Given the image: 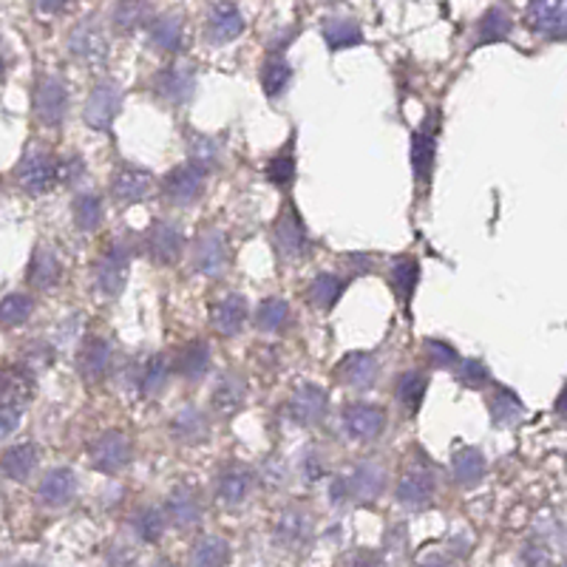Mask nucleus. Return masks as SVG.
<instances>
[{
    "label": "nucleus",
    "mask_w": 567,
    "mask_h": 567,
    "mask_svg": "<svg viewBox=\"0 0 567 567\" xmlns=\"http://www.w3.org/2000/svg\"><path fill=\"white\" fill-rule=\"evenodd\" d=\"M120 105H123V89H120V83H114V80H100L94 85V91L89 94V100H85V125L94 131H109Z\"/></svg>",
    "instance_id": "1"
},
{
    "label": "nucleus",
    "mask_w": 567,
    "mask_h": 567,
    "mask_svg": "<svg viewBox=\"0 0 567 567\" xmlns=\"http://www.w3.org/2000/svg\"><path fill=\"white\" fill-rule=\"evenodd\" d=\"M91 465L103 474H116L123 471L131 460V443L123 432H105L89 449Z\"/></svg>",
    "instance_id": "2"
},
{
    "label": "nucleus",
    "mask_w": 567,
    "mask_h": 567,
    "mask_svg": "<svg viewBox=\"0 0 567 567\" xmlns=\"http://www.w3.org/2000/svg\"><path fill=\"white\" fill-rule=\"evenodd\" d=\"M128 267H131V258L123 247H109V250L100 256L97 267H94V281H97L100 292L109 298L120 296L128 281Z\"/></svg>",
    "instance_id": "3"
},
{
    "label": "nucleus",
    "mask_w": 567,
    "mask_h": 567,
    "mask_svg": "<svg viewBox=\"0 0 567 567\" xmlns=\"http://www.w3.org/2000/svg\"><path fill=\"white\" fill-rule=\"evenodd\" d=\"M69 109V91L60 78H43L34 91V114L43 125H60Z\"/></svg>",
    "instance_id": "4"
},
{
    "label": "nucleus",
    "mask_w": 567,
    "mask_h": 567,
    "mask_svg": "<svg viewBox=\"0 0 567 567\" xmlns=\"http://www.w3.org/2000/svg\"><path fill=\"white\" fill-rule=\"evenodd\" d=\"M162 187L174 205H194L202 196V187H205V171H199L196 165H179L165 176Z\"/></svg>",
    "instance_id": "5"
},
{
    "label": "nucleus",
    "mask_w": 567,
    "mask_h": 567,
    "mask_svg": "<svg viewBox=\"0 0 567 567\" xmlns=\"http://www.w3.org/2000/svg\"><path fill=\"white\" fill-rule=\"evenodd\" d=\"M18 182L27 194H45L58 182V162L45 154H29L20 162Z\"/></svg>",
    "instance_id": "6"
},
{
    "label": "nucleus",
    "mask_w": 567,
    "mask_h": 567,
    "mask_svg": "<svg viewBox=\"0 0 567 567\" xmlns=\"http://www.w3.org/2000/svg\"><path fill=\"white\" fill-rule=\"evenodd\" d=\"M196 91V74L190 65H171L156 78V94H159L165 103L182 105L194 97Z\"/></svg>",
    "instance_id": "7"
},
{
    "label": "nucleus",
    "mask_w": 567,
    "mask_h": 567,
    "mask_svg": "<svg viewBox=\"0 0 567 567\" xmlns=\"http://www.w3.org/2000/svg\"><path fill=\"white\" fill-rule=\"evenodd\" d=\"M383 480H386V474H383L381 465L361 463L352 474H349V477H341V483H343V491H347V496H352V499H358V503H372V499L381 496Z\"/></svg>",
    "instance_id": "8"
},
{
    "label": "nucleus",
    "mask_w": 567,
    "mask_h": 567,
    "mask_svg": "<svg viewBox=\"0 0 567 567\" xmlns=\"http://www.w3.org/2000/svg\"><path fill=\"white\" fill-rule=\"evenodd\" d=\"M386 425V414L378 406H367V403H358V406H349L343 412V429L352 440H374L383 432Z\"/></svg>",
    "instance_id": "9"
},
{
    "label": "nucleus",
    "mask_w": 567,
    "mask_h": 567,
    "mask_svg": "<svg viewBox=\"0 0 567 567\" xmlns=\"http://www.w3.org/2000/svg\"><path fill=\"white\" fill-rule=\"evenodd\" d=\"M327 409H329L327 392H323L321 386H312V383H307V386L298 389L296 398H292V403H290L292 420L301 425L321 423V420L327 417Z\"/></svg>",
    "instance_id": "10"
},
{
    "label": "nucleus",
    "mask_w": 567,
    "mask_h": 567,
    "mask_svg": "<svg viewBox=\"0 0 567 567\" xmlns=\"http://www.w3.org/2000/svg\"><path fill=\"white\" fill-rule=\"evenodd\" d=\"M528 20L536 32L559 40L565 38V0H530Z\"/></svg>",
    "instance_id": "11"
},
{
    "label": "nucleus",
    "mask_w": 567,
    "mask_h": 567,
    "mask_svg": "<svg viewBox=\"0 0 567 567\" xmlns=\"http://www.w3.org/2000/svg\"><path fill=\"white\" fill-rule=\"evenodd\" d=\"M227 265V245L225 236L219 230L205 233L199 241H196L194 250V267L202 276H219Z\"/></svg>",
    "instance_id": "12"
},
{
    "label": "nucleus",
    "mask_w": 567,
    "mask_h": 567,
    "mask_svg": "<svg viewBox=\"0 0 567 567\" xmlns=\"http://www.w3.org/2000/svg\"><path fill=\"white\" fill-rule=\"evenodd\" d=\"M151 258L156 265H174L176 258L182 256V233L179 227L171 225V221H159V225L151 227L148 239H145Z\"/></svg>",
    "instance_id": "13"
},
{
    "label": "nucleus",
    "mask_w": 567,
    "mask_h": 567,
    "mask_svg": "<svg viewBox=\"0 0 567 567\" xmlns=\"http://www.w3.org/2000/svg\"><path fill=\"white\" fill-rule=\"evenodd\" d=\"M434 154H437V120L429 116V120L417 128V134L412 136V165L414 174L423 182L432 174Z\"/></svg>",
    "instance_id": "14"
},
{
    "label": "nucleus",
    "mask_w": 567,
    "mask_h": 567,
    "mask_svg": "<svg viewBox=\"0 0 567 567\" xmlns=\"http://www.w3.org/2000/svg\"><path fill=\"white\" fill-rule=\"evenodd\" d=\"M272 239H276L278 252L284 258H301L307 252V233H303V225L296 210H287L278 219L276 230H272Z\"/></svg>",
    "instance_id": "15"
},
{
    "label": "nucleus",
    "mask_w": 567,
    "mask_h": 567,
    "mask_svg": "<svg viewBox=\"0 0 567 567\" xmlns=\"http://www.w3.org/2000/svg\"><path fill=\"white\" fill-rule=\"evenodd\" d=\"M78 494V477L71 468H54L49 471L40 483V503L49 505V508H60V505L71 503V496Z\"/></svg>",
    "instance_id": "16"
},
{
    "label": "nucleus",
    "mask_w": 567,
    "mask_h": 567,
    "mask_svg": "<svg viewBox=\"0 0 567 567\" xmlns=\"http://www.w3.org/2000/svg\"><path fill=\"white\" fill-rule=\"evenodd\" d=\"M434 496V480L425 471H412L400 480L398 485V503L409 511H423L432 505Z\"/></svg>",
    "instance_id": "17"
},
{
    "label": "nucleus",
    "mask_w": 567,
    "mask_h": 567,
    "mask_svg": "<svg viewBox=\"0 0 567 567\" xmlns=\"http://www.w3.org/2000/svg\"><path fill=\"white\" fill-rule=\"evenodd\" d=\"M165 516H168L171 523L176 528H194L196 523L202 519V505H199V496H196L194 488H176L174 494L168 496V503H165Z\"/></svg>",
    "instance_id": "18"
},
{
    "label": "nucleus",
    "mask_w": 567,
    "mask_h": 567,
    "mask_svg": "<svg viewBox=\"0 0 567 567\" xmlns=\"http://www.w3.org/2000/svg\"><path fill=\"white\" fill-rule=\"evenodd\" d=\"M341 381L349 383L358 392H367V389L374 386L378 381V361L374 354L367 352H352L341 361Z\"/></svg>",
    "instance_id": "19"
},
{
    "label": "nucleus",
    "mask_w": 567,
    "mask_h": 567,
    "mask_svg": "<svg viewBox=\"0 0 567 567\" xmlns=\"http://www.w3.org/2000/svg\"><path fill=\"white\" fill-rule=\"evenodd\" d=\"M111 190H114V199L125 202V205H131V202H140V199H148L151 190H154V176H151L148 171L123 168L120 174L114 176V185H111Z\"/></svg>",
    "instance_id": "20"
},
{
    "label": "nucleus",
    "mask_w": 567,
    "mask_h": 567,
    "mask_svg": "<svg viewBox=\"0 0 567 567\" xmlns=\"http://www.w3.org/2000/svg\"><path fill=\"white\" fill-rule=\"evenodd\" d=\"M310 519H307V514L303 511H284L281 516H278V523H276V539L281 542L284 548L287 550H298L303 548L307 542H310Z\"/></svg>",
    "instance_id": "21"
},
{
    "label": "nucleus",
    "mask_w": 567,
    "mask_h": 567,
    "mask_svg": "<svg viewBox=\"0 0 567 567\" xmlns=\"http://www.w3.org/2000/svg\"><path fill=\"white\" fill-rule=\"evenodd\" d=\"M245 32V18L233 3H216L210 9V20H207V34L216 43H227V40L239 38Z\"/></svg>",
    "instance_id": "22"
},
{
    "label": "nucleus",
    "mask_w": 567,
    "mask_h": 567,
    "mask_svg": "<svg viewBox=\"0 0 567 567\" xmlns=\"http://www.w3.org/2000/svg\"><path fill=\"white\" fill-rule=\"evenodd\" d=\"M247 321V303L241 296H225L213 307V327L221 336H239Z\"/></svg>",
    "instance_id": "23"
},
{
    "label": "nucleus",
    "mask_w": 567,
    "mask_h": 567,
    "mask_svg": "<svg viewBox=\"0 0 567 567\" xmlns=\"http://www.w3.org/2000/svg\"><path fill=\"white\" fill-rule=\"evenodd\" d=\"M111 367V347L105 341H91L85 343L83 352H80L78 358V369L80 374H83L85 383H97L103 381L105 372H109Z\"/></svg>",
    "instance_id": "24"
},
{
    "label": "nucleus",
    "mask_w": 567,
    "mask_h": 567,
    "mask_svg": "<svg viewBox=\"0 0 567 567\" xmlns=\"http://www.w3.org/2000/svg\"><path fill=\"white\" fill-rule=\"evenodd\" d=\"M452 474H454V483L463 485V488L477 485L480 480L485 477L483 452H480V449H474V445H465V449H460V452L452 457Z\"/></svg>",
    "instance_id": "25"
},
{
    "label": "nucleus",
    "mask_w": 567,
    "mask_h": 567,
    "mask_svg": "<svg viewBox=\"0 0 567 567\" xmlns=\"http://www.w3.org/2000/svg\"><path fill=\"white\" fill-rule=\"evenodd\" d=\"M69 49L83 60H103L109 54L105 34L94 23H83V27L74 29V34L69 38Z\"/></svg>",
    "instance_id": "26"
},
{
    "label": "nucleus",
    "mask_w": 567,
    "mask_h": 567,
    "mask_svg": "<svg viewBox=\"0 0 567 567\" xmlns=\"http://www.w3.org/2000/svg\"><path fill=\"white\" fill-rule=\"evenodd\" d=\"M0 468H3V474H7L9 480H14V483H27V480L32 477V471L38 468V449L29 443L14 445V449H9V452L3 454Z\"/></svg>",
    "instance_id": "27"
},
{
    "label": "nucleus",
    "mask_w": 567,
    "mask_h": 567,
    "mask_svg": "<svg viewBox=\"0 0 567 567\" xmlns=\"http://www.w3.org/2000/svg\"><path fill=\"white\" fill-rule=\"evenodd\" d=\"M60 272H63V267H60L58 252H54L52 247L40 245L32 256L29 281H32L34 287H40V290H49V287H54V284L60 281Z\"/></svg>",
    "instance_id": "28"
},
{
    "label": "nucleus",
    "mask_w": 567,
    "mask_h": 567,
    "mask_svg": "<svg viewBox=\"0 0 567 567\" xmlns=\"http://www.w3.org/2000/svg\"><path fill=\"white\" fill-rule=\"evenodd\" d=\"M171 434H174L179 443H199V440L207 437V420L199 409L185 406L174 414L171 420Z\"/></svg>",
    "instance_id": "29"
},
{
    "label": "nucleus",
    "mask_w": 567,
    "mask_h": 567,
    "mask_svg": "<svg viewBox=\"0 0 567 567\" xmlns=\"http://www.w3.org/2000/svg\"><path fill=\"white\" fill-rule=\"evenodd\" d=\"M250 488H252L250 471L230 468L219 477V488H216V494H219V499L225 505H241L247 496H250Z\"/></svg>",
    "instance_id": "30"
},
{
    "label": "nucleus",
    "mask_w": 567,
    "mask_h": 567,
    "mask_svg": "<svg viewBox=\"0 0 567 567\" xmlns=\"http://www.w3.org/2000/svg\"><path fill=\"white\" fill-rule=\"evenodd\" d=\"M511 29H514V20L505 9L494 7L483 14L477 29V43L474 45H485V43H499V40L511 38Z\"/></svg>",
    "instance_id": "31"
},
{
    "label": "nucleus",
    "mask_w": 567,
    "mask_h": 567,
    "mask_svg": "<svg viewBox=\"0 0 567 567\" xmlns=\"http://www.w3.org/2000/svg\"><path fill=\"white\" fill-rule=\"evenodd\" d=\"M241 403H245V381L239 374H225L213 392V409L219 414H233L239 412Z\"/></svg>",
    "instance_id": "32"
},
{
    "label": "nucleus",
    "mask_w": 567,
    "mask_h": 567,
    "mask_svg": "<svg viewBox=\"0 0 567 567\" xmlns=\"http://www.w3.org/2000/svg\"><path fill=\"white\" fill-rule=\"evenodd\" d=\"M176 367H179L182 378H187V381H199L202 374L207 372V367H210V347H207L205 341H190L182 349Z\"/></svg>",
    "instance_id": "33"
},
{
    "label": "nucleus",
    "mask_w": 567,
    "mask_h": 567,
    "mask_svg": "<svg viewBox=\"0 0 567 567\" xmlns=\"http://www.w3.org/2000/svg\"><path fill=\"white\" fill-rule=\"evenodd\" d=\"M341 292H343L341 278L332 276V272H321V276L312 278L307 296H310L312 307H318V310H332V307L338 303V298H341Z\"/></svg>",
    "instance_id": "34"
},
{
    "label": "nucleus",
    "mask_w": 567,
    "mask_h": 567,
    "mask_svg": "<svg viewBox=\"0 0 567 567\" xmlns=\"http://www.w3.org/2000/svg\"><path fill=\"white\" fill-rule=\"evenodd\" d=\"M323 40L332 52H341V49H349V45H358L363 40L361 27L354 23V20H327V27H323Z\"/></svg>",
    "instance_id": "35"
},
{
    "label": "nucleus",
    "mask_w": 567,
    "mask_h": 567,
    "mask_svg": "<svg viewBox=\"0 0 567 567\" xmlns=\"http://www.w3.org/2000/svg\"><path fill=\"white\" fill-rule=\"evenodd\" d=\"M525 414L523 400L516 398L511 389H496L494 398H491V417L496 425H514L519 423Z\"/></svg>",
    "instance_id": "36"
},
{
    "label": "nucleus",
    "mask_w": 567,
    "mask_h": 567,
    "mask_svg": "<svg viewBox=\"0 0 567 567\" xmlns=\"http://www.w3.org/2000/svg\"><path fill=\"white\" fill-rule=\"evenodd\" d=\"M290 321V307L284 298H267V301L258 303L256 310V323L258 329H265V332H278V329L287 327Z\"/></svg>",
    "instance_id": "37"
},
{
    "label": "nucleus",
    "mask_w": 567,
    "mask_h": 567,
    "mask_svg": "<svg viewBox=\"0 0 567 567\" xmlns=\"http://www.w3.org/2000/svg\"><path fill=\"white\" fill-rule=\"evenodd\" d=\"M227 559H230V545L221 536H202L190 554L194 565H225Z\"/></svg>",
    "instance_id": "38"
},
{
    "label": "nucleus",
    "mask_w": 567,
    "mask_h": 567,
    "mask_svg": "<svg viewBox=\"0 0 567 567\" xmlns=\"http://www.w3.org/2000/svg\"><path fill=\"white\" fill-rule=\"evenodd\" d=\"M34 312V301L23 292H12L0 301V323L3 327H20V323H27L29 316Z\"/></svg>",
    "instance_id": "39"
},
{
    "label": "nucleus",
    "mask_w": 567,
    "mask_h": 567,
    "mask_svg": "<svg viewBox=\"0 0 567 567\" xmlns=\"http://www.w3.org/2000/svg\"><path fill=\"white\" fill-rule=\"evenodd\" d=\"M74 221L83 233L97 230L100 221H103V202L97 194H83L74 202Z\"/></svg>",
    "instance_id": "40"
},
{
    "label": "nucleus",
    "mask_w": 567,
    "mask_h": 567,
    "mask_svg": "<svg viewBox=\"0 0 567 567\" xmlns=\"http://www.w3.org/2000/svg\"><path fill=\"white\" fill-rule=\"evenodd\" d=\"M151 43L162 52H176L182 45V20L179 18H162L151 29Z\"/></svg>",
    "instance_id": "41"
},
{
    "label": "nucleus",
    "mask_w": 567,
    "mask_h": 567,
    "mask_svg": "<svg viewBox=\"0 0 567 567\" xmlns=\"http://www.w3.org/2000/svg\"><path fill=\"white\" fill-rule=\"evenodd\" d=\"M190 165H196L199 171H213L219 165V145L216 140L205 134L190 136Z\"/></svg>",
    "instance_id": "42"
},
{
    "label": "nucleus",
    "mask_w": 567,
    "mask_h": 567,
    "mask_svg": "<svg viewBox=\"0 0 567 567\" xmlns=\"http://www.w3.org/2000/svg\"><path fill=\"white\" fill-rule=\"evenodd\" d=\"M425 394V378L420 372H403L398 381V398L409 412H417Z\"/></svg>",
    "instance_id": "43"
},
{
    "label": "nucleus",
    "mask_w": 567,
    "mask_h": 567,
    "mask_svg": "<svg viewBox=\"0 0 567 567\" xmlns=\"http://www.w3.org/2000/svg\"><path fill=\"white\" fill-rule=\"evenodd\" d=\"M292 69L284 63L281 58H272L270 63L265 65V74H261V83H265V91L270 97H281L284 89L290 85Z\"/></svg>",
    "instance_id": "44"
},
{
    "label": "nucleus",
    "mask_w": 567,
    "mask_h": 567,
    "mask_svg": "<svg viewBox=\"0 0 567 567\" xmlns=\"http://www.w3.org/2000/svg\"><path fill=\"white\" fill-rule=\"evenodd\" d=\"M145 20H148V3L145 0H123L114 12V23L123 32H134Z\"/></svg>",
    "instance_id": "45"
},
{
    "label": "nucleus",
    "mask_w": 567,
    "mask_h": 567,
    "mask_svg": "<svg viewBox=\"0 0 567 567\" xmlns=\"http://www.w3.org/2000/svg\"><path fill=\"white\" fill-rule=\"evenodd\" d=\"M417 272L420 267L412 258H398L392 265V281L400 290V296H403V301H412L414 287H417Z\"/></svg>",
    "instance_id": "46"
},
{
    "label": "nucleus",
    "mask_w": 567,
    "mask_h": 567,
    "mask_svg": "<svg viewBox=\"0 0 567 567\" xmlns=\"http://www.w3.org/2000/svg\"><path fill=\"white\" fill-rule=\"evenodd\" d=\"M134 530L142 542H156L162 536V530H165V516L156 508L140 511V516L134 519Z\"/></svg>",
    "instance_id": "47"
},
{
    "label": "nucleus",
    "mask_w": 567,
    "mask_h": 567,
    "mask_svg": "<svg viewBox=\"0 0 567 567\" xmlns=\"http://www.w3.org/2000/svg\"><path fill=\"white\" fill-rule=\"evenodd\" d=\"M267 176H270L272 185L278 187H290L292 179H296V159H292V151L287 148L281 156L270 162V168H267Z\"/></svg>",
    "instance_id": "48"
},
{
    "label": "nucleus",
    "mask_w": 567,
    "mask_h": 567,
    "mask_svg": "<svg viewBox=\"0 0 567 567\" xmlns=\"http://www.w3.org/2000/svg\"><path fill=\"white\" fill-rule=\"evenodd\" d=\"M165 378H168V367H165V358H151L148 367L142 369V392L156 394L165 386Z\"/></svg>",
    "instance_id": "49"
},
{
    "label": "nucleus",
    "mask_w": 567,
    "mask_h": 567,
    "mask_svg": "<svg viewBox=\"0 0 567 567\" xmlns=\"http://www.w3.org/2000/svg\"><path fill=\"white\" fill-rule=\"evenodd\" d=\"M425 352H429V361H432V367L437 369H457L460 363V354L454 352L452 347L445 341H425Z\"/></svg>",
    "instance_id": "50"
},
{
    "label": "nucleus",
    "mask_w": 567,
    "mask_h": 567,
    "mask_svg": "<svg viewBox=\"0 0 567 567\" xmlns=\"http://www.w3.org/2000/svg\"><path fill=\"white\" fill-rule=\"evenodd\" d=\"M460 381L465 383L468 389H483L485 383L491 381L488 367L483 361H460Z\"/></svg>",
    "instance_id": "51"
},
{
    "label": "nucleus",
    "mask_w": 567,
    "mask_h": 567,
    "mask_svg": "<svg viewBox=\"0 0 567 567\" xmlns=\"http://www.w3.org/2000/svg\"><path fill=\"white\" fill-rule=\"evenodd\" d=\"M20 417H23L20 403H0V440H7L18 429Z\"/></svg>",
    "instance_id": "52"
},
{
    "label": "nucleus",
    "mask_w": 567,
    "mask_h": 567,
    "mask_svg": "<svg viewBox=\"0 0 567 567\" xmlns=\"http://www.w3.org/2000/svg\"><path fill=\"white\" fill-rule=\"evenodd\" d=\"M83 171H85V165H83V159H78V156H74V159L58 162V179H63L65 185H74V182L83 176Z\"/></svg>",
    "instance_id": "53"
},
{
    "label": "nucleus",
    "mask_w": 567,
    "mask_h": 567,
    "mask_svg": "<svg viewBox=\"0 0 567 567\" xmlns=\"http://www.w3.org/2000/svg\"><path fill=\"white\" fill-rule=\"evenodd\" d=\"M301 471H303V477L310 480V483H316V480H321L323 477V460H321V454H316V452H310L307 454V457H303V463H301Z\"/></svg>",
    "instance_id": "54"
},
{
    "label": "nucleus",
    "mask_w": 567,
    "mask_h": 567,
    "mask_svg": "<svg viewBox=\"0 0 567 567\" xmlns=\"http://www.w3.org/2000/svg\"><path fill=\"white\" fill-rule=\"evenodd\" d=\"M34 3H38V9L43 14H54V12H60V9H63L69 0H34Z\"/></svg>",
    "instance_id": "55"
},
{
    "label": "nucleus",
    "mask_w": 567,
    "mask_h": 567,
    "mask_svg": "<svg viewBox=\"0 0 567 567\" xmlns=\"http://www.w3.org/2000/svg\"><path fill=\"white\" fill-rule=\"evenodd\" d=\"M267 480H270V485H281L284 483V465L267 463Z\"/></svg>",
    "instance_id": "56"
},
{
    "label": "nucleus",
    "mask_w": 567,
    "mask_h": 567,
    "mask_svg": "<svg viewBox=\"0 0 567 567\" xmlns=\"http://www.w3.org/2000/svg\"><path fill=\"white\" fill-rule=\"evenodd\" d=\"M349 261H352V265L358 267V272H367L369 267H372V261H369L367 256H352V258H349Z\"/></svg>",
    "instance_id": "57"
},
{
    "label": "nucleus",
    "mask_w": 567,
    "mask_h": 567,
    "mask_svg": "<svg viewBox=\"0 0 567 567\" xmlns=\"http://www.w3.org/2000/svg\"><path fill=\"white\" fill-rule=\"evenodd\" d=\"M0 78H3V58H0Z\"/></svg>",
    "instance_id": "58"
}]
</instances>
